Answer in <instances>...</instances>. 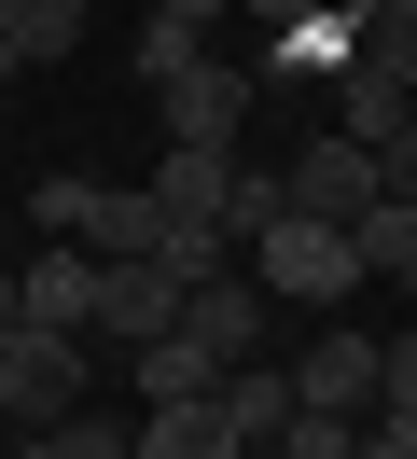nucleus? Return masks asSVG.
<instances>
[{
    "mask_svg": "<svg viewBox=\"0 0 417 459\" xmlns=\"http://www.w3.org/2000/svg\"><path fill=\"white\" fill-rule=\"evenodd\" d=\"M28 223H42V237H83L98 264L167 251V195H153V181H126V195H111V181H70V168H56L42 195H28Z\"/></svg>",
    "mask_w": 417,
    "mask_h": 459,
    "instance_id": "nucleus-1",
    "label": "nucleus"
},
{
    "mask_svg": "<svg viewBox=\"0 0 417 459\" xmlns=\"http://www.w3.org/2000/svg\"><path fill=\"white\" fill-rule=\"evenodd\" d=\"M250 279H265L278 307H348L376 264H361V237H348V223H306V209H292V223L250 237Z\"/></svg>",
    "mask_w": 417,
    "mask_h": 459,
    "instance_id": "nucleus-2",
    "label": "nucleus"
},
{
    "mask_svg": "<svg viewBox=\"0 0 417 459\" xmlns=\"http://www.w3.org/2000/svg\"><path fill=\"white\" fill-rule=\"evenodd\" d=\"M83 334H0V418H28V431H70L83 418Z\"/></svg>",
    "mask_w": 417,
    "mask_h": 459,
    "instance_id": "nucleus-3",
    "label": "nucleus"
},
{
    "mask_svg": "<svg viewBox=\"0 0 417 459\" xmlns=\"http://www.w3.org/2000/svg\"><path fill=\"white\" fill-rule=\"evenodd\" d=\"M376 195H389V153L348 140V126H320V140L292 153V209H306V223H361Z\"/></svg>",
    "mask_w": 417,
    "mask_h": 459,
    "instance_id": "nucleus-4",
    "label": "nucleus"
},
{
    "mask_svg": "<svg viewBox=\"0 0 417 459\" xmlns=\"http://www.w3.org/2000/svg\"><path fill=\"white\" fill-rule=\"evenodd\" d=\"M181 307H195V279H181L167 251H139V264H111V279H98V334H126V362H139L153 334H181Z\"/></svg>",
    "mask_w": 417,
    "mask_h": 459,
    "instance_id": "nucleus-5",
    "label": "nucleus"
},
{
    "mask_svg": "<svg viewBox=\"0 0 417 459\" xmlns=\"http://www.w3.org/2000/svg\"><path fill=\"white\" fill-rule=\"evenodd\" d=\"M153 98H167V112H153L167 140L237 153V126H250V98H265V70H222V56H209V70H181V84H153Z\"/></svg>",
    "mask_w": 417,
    "mask_h": 459,
    "instance_id": "nucleus-6",
    "label": "nucleus"
},
{
    "mask_svg": "<svg viewBox=\"0 0 417 459\" xmlns=\"http://www.w3.org/2000/svg\"><path fill=\"white\" fill-rule=\"evenodd\" d=\"M265 320H278V292H265V279H250V264H237V279H195V307H181V334L209 348L222 376H237V362H265V348H278Z\"/></svg>",
    "mask_w": 417,
    "mask_h": 459,
    "instance_id": "nucleus-7",
    "label": "nucleus"
},
{
    "mask_svg": "<svg viewBox=\"0 0 417 459\" xmlns=\"http://www.w3.org/2000/svg\"><path fill=\"white\" fill-rule=\"evenodd\" d=\"M98 279L111 264L83 251V237H42V264H28V334H98Z\"/></svg>",
    "mask_w": 417,
    "mask_h": 459,
    "instance_id": "nucleus-8",
    "label": "nucleus"
},
{
    "mask_svg": "<svg viewBox=\"0 0 417 459\" xmlns=\"http://www.w3.org/2000/svg\"><path fill=\"white\" fill-rule=\"evenodd\" d=\"M237 181H250V153H195V140H167L153 195H167V223H222V209H237Z\"/></svg>",
    "mask_w": 417,
    "mask_h": 459,
    "instance_id": "nucleus-9",
    "label": "nucleus"
},
{
    "mask_svg": "<svg viewBox=\"0 0 417 459\" xmlns=\"http://www.w3.org/2000/svg\"><path fill=\"white\" fill-rule=\"evenodd\" d=\"M376 362H389L376 334H320V348L292 362V390H306V403H334V418H376Z\"/></svg>",
    "mask_w": 417,
    "mask_h": 459,
    "instance_id": "nucleus-10",
    "label": "nucleus"
},
{
    "mask_svg": "<svg viewBox=\"0 0 417 459\" xmlns=\"http://www.w3.org/2000/svg\"><path fill=\"white\" fill-rule=\"evenodd\" d=\"M404 112H417V84H389L376 56H348V70H334V98H320V126H348V140H376V153H389V126H404Z\"/></svg>",
    "mask_w": 417,
    "mask_h": 459,
    "instance_id": "nucleus-11",
    "label": "nucleus"
},
{
    "mask_svg": "<svg viewBox=\"0 0 417 459\" xmlns=\"http://www.w3.org/2000/svg\"><path fill=\"white\" fill-rule=\"evenodd\" d=\"M83 42V0H0V84L14 70H56Z\"/></svg>",
    "mask_w": 417,
    "mask_h": 459,
    "instance_id": "nucleus-12",
    "label": "nucleus"
},
{
    "mask_svg": "<svg viewBox=\"0 0 417 459\" xmlns=\"http://www.w3.org/2000/svg\"><path fill=\"white\" fill-rule=\"evenodd\" d=\"M222 418H237V446H250V459H265V446H278V431H292V418H306V390H292V376H278V362H237V376H222Z\"/></svg>",
    "mask_w": 417,
    "mask_h": 459,
    "instance_id": "nucleus-13",
    "label": "nucleus"
},
{
    "mask_svg": "<svg viewBox=\"0 0 417 459\" xmlns=\"http://www.w3.org/2000/svg\"><path fill=\"white\" fill-rule=\"evenodd\" d=\"M153 459H250V446L222 418V390H195V403H153Z\"/></svg>",
    "mask_w": 417,
    "mask_h": 459,
    "instance_id": "nucleus-14",
    "label": "nucleus"
},
{
    "mask_svg": "<svg viewBox=\"0 0 417 459\" xmlns=\"http://www.w3.org/2000/svg\"><path fill=\"white\" fill-rule=\"evenodd\" d=\"M195 390H222V362L195 334H153V348H139V403H195Z\"/></svg>",
    "mask_w": 417,
    "mask_h": 459,
    "instance_id": "nucleus-15",
    "label": "nucleus"
},
{
    "mask_svg": "<svg viewBox=\"0 0 417 459\" xmlns=\"http://www.w3.org/2000/svg\"><path fill=\"white\" fill-rule=\"evenodd\" d=\"M348 29H361V56H376L389 84H417V0H361Z\"/></svg>",
    "mask_w": 417,
    "mask_h": 459,
    "instance_id": "nucleus-16",
    "label": "nucleus"
},
{
    "mask_svg": "<svg viewBox=\"0 0 417 459\" xmlns=\"http://www.w3.org/2000/svg\"><path fill=\"white\" fill-rule=\"evenodd\" d=\"M139 70H153V84H181V70H209V29H195V14H139Z\"/></svg>",
    "mask_w": 417,
    "mask_h": 459,
    "instance_id": "nucleus-17",
    "label": "nucleus"
},
{
    "mask_svg": "<svg viewBox=\"0 0 417 459\" xmlns=\"http://www.w3.org/2000/svg\"><path fill=\"white\" fill-rule=\"evenodd\" d=\"M348 237H361V264H376V279H404V264H417V195H376Z\"/></svg>",
    "mask_w": 417,
    "mask_h": 459,
    "instance_id": "nucleus-18",
    "label": "nucleus"
},
{
    "mask_svg": "<svg viewBox=\"0 0 417 459\" xmlns=\"http://www.w3.org/2000/svg\"><path fill=\"white\" fill-rule=\"evenodd\" d=\"M278 459H361V418H334V403H306V418L278 431Z\"/></svg>",
    "mask_w": 417,
    "mask_h": 459,
    "instance_id": "nucleus-19",
    "label": "nucleus"
},
{
    "mask_svg": "<svg viewBox=\"0 0 417 459\" xmlns=\"http://www.w3.org/2000/svg\"><path fill=\"white\" fill-rule=\"evenodd\" d=\"M389 348V362H376V403H389V418H417V334H376Z\"/></svg>",
    "mask_w": 417,
    "mask_h": 459,
    "instance_id": "nucleus-20",
    "label": "nucleus"
},
{
    "mask_svg": "<svg viewBox=\"0 0 417 459\" xmlns=\"http://www.w3.org/2000/svg\"><path fill=\"white\" fill-rule=\"evenodd\" d=\"M361 459H417V418H389V403H376V418H361Z\"/></svg>",
    "mask_w": 417,
    "mask_h": 459,
    "instance_id": "nucleus-21",
    "label": "nucleus"
},
{
    "mask_svg": "<svg viewBox=\"0 0 417 459\" xmlns=\"http://www.w3.org/2000/svg\"><path fill=\"white\" fill-rule=\"evenodd\" d=\"M389 195H417V112L389 126Z\"/></svg>",
    "mask_w": 417,
    "mask_h": 459,
    "instance_id": "nucleus-22",
    "label": "nucleus"
},
{
    "mask_svg": "<svg viewBox=\"0 0 417 459\" xmlns=\"http://www.w3.org/2000/svg\"><path fill=\"white\" fill-rule=\"evenodd\" d=\"M0 334H28V279H0Z\"/></svg>",
    "mask_w": 417,
    "mask_h": 459,
    "instance_id": "nucleus-23",
    "label": "nucleus"
},
{
    "mask_svg": "<svg viewBox=\"0 0 417 459\" xmlns=\"http://www.w3.org/2000/svg\"><path fill=\"white\" fill-rule=\"evenodd\" d=\"M167 14H195V29H209V14H237V0H167Z\"/></svg>",
    "mask_w": 417,
    "mask_h": 459,
    "instance_id": "nucleus-24",
    "label": "nucleus"
},
{
    "mask_svg": "<svg viewBox=\"0 0 417 459\" xmlns=\"http://www.w3.org/2000/svg\"><path fill=\"white\" fill-rule=\"evenodd\" d=\"M404 307H417V264H404Z\"/></svg>",
    "mask_w": 417,
    "mask_h": 459,
    "instance_id": "nucleus-25",
    "label": "nucleus"
},
{
    "mask_svg": "<svg viewBox=\"0 0 417 459\" xmlns=\"http://www.w3.org/2000/svg\"><path fill=\"white\" fill-rule=\"evenodd\" d=\"M348 14H361V0H348Z\"/></svg>",
    "mask_w": 417,
    "mask_h": 459,
    "instance_id": "nucleus-26",
    "label": "nucleus"
}]
</instances>
